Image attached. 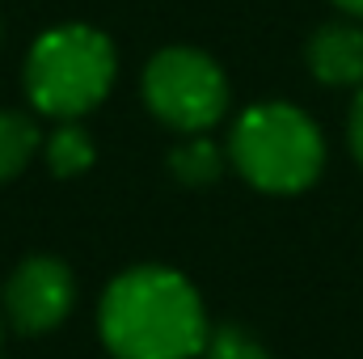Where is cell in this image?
Segmentation results:
<instances>
[{
    "instance_id": "cell-1",
    "label": "cell",
    "mask_w": 363,
    "mask_h": 359,
    "mask_svg": "<svg viewBox=\"0 0 363 359\" xmlns=\"http://www.w3.org/2000/svg\"><path fill=\"white\" fill-rule=\"evenodd\" d=\"M101 338L114 359H194L207 347L203 300L178 270L135 267L106 287Z\"/></svg>"
},
{
    "instance_id": "cell-2",
    "label": "cell",
    "mask_w": 363,
    "mask_h": 359,
    "mask_svg": "<svg viewBox=\"0 0 363 359\" xmlns=\"http://www.w3.org/2000/svg\"><path fill=\"white\" fill-rule=\"evenodd\" d=\"M228 153L237 174L267 194H296L313 186L325 165L321 127L291 101L250 106L233 127Z\"/></svg>"
},
{
    "instance_id": "cell-3",
    "label": "cell",
    "mask_w": 363,
    "mask_h": 359,
    "mask_svg": "<svg viewBox=\"0 0 363 359\" xmlns=\"http://www.w3.org/2000/svg\"><path fill=\"white\" fill-rule=\"evenodd\" d=\"M114 85V47L93 26L47 30L26 60V89L43 114L81 118Z\"/></svg>"
},
{
    "instance_id": "cell-4",
    "label": "cell",
    "mask_w": 363,
    "mask_h": 359,
    "mask_svg": "<svg viewBox=\"0 0 363 359\" xmlns=\"http://www.w3.org/2000/svg\"><path fill=\"white\" fill-rule=\"evenodd\" d=\"M144 101L174 131L199 136L224 118L228 81L211 55L190 47H169L144 68Z\"/></svg>"
},
{
    "instance_id": "cell-5",
    "label": "cell",
    "mask_w": 363,
    "mask_h": 359,
    "mask_svg": "<svg viewBox=\"0 0 363 359\" xmlns=\"http://www.w3.org/2000/svg\"><path fill=\"white\" fill-rule=\"evenodd\" d=\"M72 296H77V287H72V275H68L64 263L30 258L9 275L4 309H9V317L21 334H47L68 317Z\"/></svg>"
},
{
    "instance_id": "cell-6",
    "label": "cell",
    "mask_w": 363,
    "mask_h": 359,
    "mask_svg": "<svg viewBox=\"0 0 363 359\" xmlns=\"http://www.w3.org/2000/svg\"><path fill=\"white\" fill-rule=\"evenodd\" d=\"M308 72L321 85L334 89H359L363 85V30L355 21H330L308 38Z\"/></svg>"
},
{
    "instance_id": "cell-7",
    "label": "cell",
    "mask_w": 363,
    "mask_h": 359,
    "mask_svg": "<svg viewBox=\"0 0 363 359\" xmlns=\"http://www.w3.org/2000/svg\"><path fill=\"white\" fill-rule=\"evenodd\" d=\"M38 148V127L26 118V114H13V110H0V182H9L13 174H21L30 165Z\"/></svg>"
},
{
    "instance_id": "cell-8",
    "label": "cell",
    "mask_w": 363,
    "mask_h": 359,
    "mask_svg": "<svg viewBox=\"0 0 363 359\" xmlns=\"http://www.w3.org/2000/svg\"><path fill=\"white\" fill-rule=\"evenodd\" d=\"M47 161L60 178H72V174H85L93 165V144L89 136L77 127V123H64L51 140H47Z\"/></svg>"
},
{
    "instance_id": "cell-9",
    "label": "cell",
    "mask_w": 363,
    "mask_h": 359,
    "mask_svg": "<svg viewBox=\"0 0 363 359\" xmlns=\"http://www.w3.org/2000/svg\"><path fill=\"white\" fill-rule=\"evenodd\" d=\"M169 165H174V174L182 182H190V186H207V182L220 178V170H224V157H220V148L211 144V140H186L182 148H174V157H169Z\"/></svg>"
},
{
    "instance_id": "cell-10",
    "label": "cell",
    "mask_w": 363,
    "mask_h": 359,
    "mask_svg": "<svg viewBox=\"0 0 363 359\" xmlns=\"http://www.w3.org/2000/svg\"><path fill=\"white\" fill-rule=\"evenodd\" d=\"M203 359H271V355H267V347H262L254 334H245V330H237V326H224V330L207 334Z\"/></svg>"
},
{
    "instance_id": "cell-11",
    "label": "cell",
    "mask_w": 363,
    "mask_h": 359,
    "mask_svg": "<svg viewBox=\"0 0 363 359\" xmlns=\"http://www.w3.org/2000/svg\"><path fill=\"white\" fill-rule=\"evenodd\" d=\"M347 140H351V153L363 165V85L355 93V106H351V118H347Z\"/></svg>"
},
{
    "instance_id": "cell-12",
    "label": "cell",
    "mask_w": 363,
    "mask_h": 359,
    "mask_svg": "<svg viewBox=\"0 0 363 359\" xmlns=\"http://www.w3.org/2000/svg\"><path fill=\"white\" fill-rule=\"evenodd\" d=\"M342 13H351V17H363V0H334Z\"/></svg>"
}]
</instances>
